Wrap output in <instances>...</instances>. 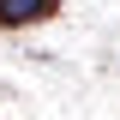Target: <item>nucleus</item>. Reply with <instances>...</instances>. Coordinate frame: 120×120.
<instances>
[{
	"instance_id": "1",
	"label": "nucleus",
	"mask_w": 120,
	"mask_h": 120,
	"mask_svg": "<svg viewBox=\"0 0 120 120\" xmlns=\"http://www.w3.org/2000/svg\"><path fill=\"white\" fill-rule=\"evenodd\" d=\"M60 0H0V30H18V24H36V18H54Z\"/></svg>"
}]
</instances>
